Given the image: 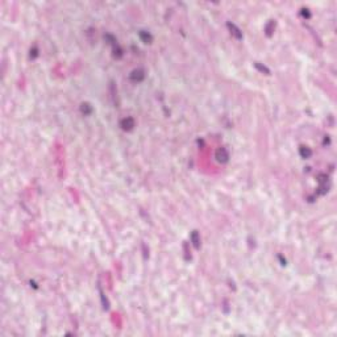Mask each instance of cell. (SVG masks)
Masks as SVG:
<instances>
[{
    "label": "cell",
    "instance_id": "cell-1",
    "mask_svg": "<svg viewBox=\"0 0 337 337\" xmlns=\"http://www.w3.org/2000/svg\"><path fill=\"white\" fill-rule=\"evenodd\" d=\"M120 125L122 129H125V130H130L133 127H134V121L132 117H128V119H124L121 122H120Z\"/></svg>",
    "mask_w": 337,
    "mask_h": 337
},
{
    "label": "cell",
    "instance_id": "cell-2",
    "mask_svg": "<svg viewBox=\"0 0 337 337\" xmlns=\"http://www.w3.org/2000/svg\"><path fill=\"white\" fill-rule=\"evenodd\" d=\"M228 152H226L225 149H220L219 152H217V154H216V158L219 161H221V162H226L228 161Z\"/></svg>",
    "mask_w": 337,
    "mask_h": 337
},
{
    "label": "cell",
    "instance_id": "cell-3",
    "mask_svg": "<svg viewBox=\"0 0 337 337\" xmlns=\"http://www.w3.org/2000/svg\"><path fill=\"white\" fill-rule=\"evenodd\" d=\"M144 77H145V74H144V71H141V70H134L133 73H132V78L133 80H137V82H140V80H142L144 79Z\"/></svg>",
    "mask_w": 337,
    "mask_h": 337
},
{
    "label": "cell",
    "instance_id": "cell-4",
    "mask_svg": "<svg viewBox=\"0 0 337 337\" xmlns=\"http://www.w3.org/2000/svg\"><path fill=\"white\" fill-rule=\"evenodd\" d=\"M311 153H312V152H311V150H309L308 148H306V149H304V146H302V148H300V154L303 155L304 158H308L309 155H311Z\"/></svg>",
    "mask_w": 337,
    "mask_h": 337
}]
</instances>
